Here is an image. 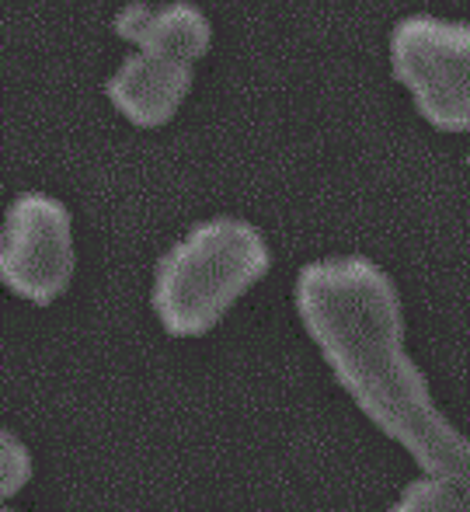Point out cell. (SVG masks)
Masks as SVG:
<instances>
[{
    "label": "cell",
    "instance_id": "6da1fadb",
    "mask_svg": "<svg viewBox=\"0 0 470 512\" xmlns=\"http://www.w3.org/2000/svg\"><path fill=\"white\" fill-rule=\"evenodd\" d=\"M293 307L352 405L394 439L418 471L470 495V436L436 405L408 352L397 283L366 255H328L296 272Z\"/></svg>",
    "mask_w": 470,
    "mask_h": 512
},
{
    "label": "cell",
    "instance_id": "7a4b0ae2",
    "mask_svg": "<svg viewBox=\"0 0 470 512\" xmlns=\"http://www.w3.org/2000/svg\"><path fill=\"white\" fill-rule=\"evenodd\" d=\"M272 269L265 234L244 216H206L154 265L150 307L171 338H199Z\"/></svg>",
    "mask_w": 470,
    "mask_h": 512
},
{
    "label": "cell",
    "instance_id": "3957f363",
    "mask_svg": "<svg viewBox=\"0 0 470 512\" xmlns=\"http://www.w3.org/2000/svg\"><path fill=\"white\" fill-rule=\"evenodd\" d=\"M390 74L418 115L443 133L470 129V25L443 14H404L387 39Z\"/></svg>",
    "mask_w": 470,
    "mask_h": 512
},
{
    "label": "cell",
    "instance_id": "277c9868",
    "mask_svg": "<svg viewBox=\"0 0 470 512\" xmlns=\"http://www.w3.org/2000/svg\"><path fill=\"white\" fill-rule=\"evenodd\" d=\"M77 272L74 216L63 199L42 189L18 192L0 230V279L25 304L49 307Z\"/></svg>",
    "mask_w": 470,
    "mask_h": 512
},
{
    "label": "cell",
    "instance_id": "5b68a950",
    "mask_svg": "<svg viewBox=\"0 0 470 512\" xmlns=\"http://www.w3.org/2000/svg\"><path fill=\"white\" fill-rule=\"evenodd\" d=\"M192 77L195 74L188 63L133 49L115 67V74H108L105 95L122 119H129L140 129H157L175 119V112L185 105L188 91H192Z\"/></svg>",
    "mask_w": 470,
    "mask_h": 512
},
{
    "label": "cell",
    "instance_id": "8992f818",
    "mask_svg": "<svg viewBox=\"0 0 470 512\" xmlns=\"http://www.w3.org/2000/svg\"><path fill=\"white\" fill-rule=\"evenodd\" d=\"M115 35L140 53L168 56V60L188 63V67L202 60L213 46V25H209L206 11L188 0L126 4L115 14Z\"/></svg>",
    "mask_w": 470,
    "mask_h": 512
},
{
    "label": "cell",
    "instance_id": "52a82bcc",
    "mask_svg": "<svg viewBox=\"0 0 470 512\" xmlns=\"http://www.w3.org/2000/svg\"><path fill=\"white\" fill-rule=\"evenodd\" d=\"M390 512H470V495L453 481L418 471V478L397 492Z\"/></svg>",
    "mask_w": 470,
    "mask_h": 512
},
{
    "label": "cell",
    "instance_id": "ba28073f",
    "mask_svg": "<svg viewBox=\"0 0 470 512\" xmlns=\"http://www.w3.org/2000/svg\"><path fill=\"white\" fill-rule=\"evenodd\" d=\"M28 481H32V450L11 429H4L0 436V495L4 502H11Z\"/></svg>",
    "mask_w": 470,
    "mask_h": 512
},
{
    "label": "cell",
    "instance_id": "9c48e42d",
    "mask_svg": "<svg viewBox=\"0 0 470 512\" xmlns=\"http://www.w3.org/2000/svg\"><path fill=\"white\" fill-rule=\"evenodd\" d=\"M0 512H18V509H11V506H4V509H0Z\"/></svg>",
    "mask_w": 470,
    "mask_h": 512
},
{
    "label": "cell",
    "instance_id": "30bf717a",
    "mask_svg": "<svg viewBox=\"0 0 470 512\" xmlns=\"http://www.w3.org/2000/svg\"><path fill=\"white\" fill-rule=\"evenodd\" d=\"M467 164H470V157H467Z\"/></svg>",
    "mask_w": 470,
    "mask_h": 512
}]
</instances>
